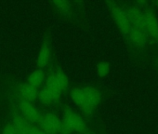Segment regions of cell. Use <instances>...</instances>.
Instances as JSON below:
<instances>
[{"label": "cell", "mask_w": 158, "mask_h": 134, "mask_svg": "<svg viewBox=\"0 0 158 134\" xmlns=\"http://www.w3.org/2000/svg\"><path fill=\"white\" fill-rule=\"evenodd\" d=\"M61 124H62L63 132L73 131V132L85 133L88 130V125L85 122V120L78 114L71 110H67L64 113L63 117L61 119Z\"/></svg>", "instance_id": "6da1fadb"}, {"label": "cell", "mask_w": 158, "mask_h": 134, "mask_svg": "<svg viewBox=\"0 0 158 134\" xmlns=\"http://www.w3.org/2000/svg\"><path fill=\"white\" fill-rule=\"evenodd\" d=\"M39 126V128L47 134H59L63 132L61 119L52 113L42 115Z\"/></svg>", "instance_id": "7a4b0ae2"}, {"label": "cell", "mask_w": 158, "mask_h": 134, "mask_svg": "<svg viewBox=\"0 0 158 134\" xmlns=\"http://www.w3.org/2000/svg\"><path fill=\"white\" fill-rule=\"evenodd\" d=\"M19 108L21 111V115L23 116L27 121H29L31 124H39L42 115L32 103L21 101Z\"/></svg>", "instance_id": "3957f363"}, {"label": "cell", "mask_w": 158, "mask_h": 134, "mask_svg": "<svg viewBox=\"0 0 158 134\" xmlns=\"http://www.w3.org/2000/svg\"><path fill=\"white\" fill-rule=\"evenodd\" d=\"M126 14H127V19L133 28L139 30L140 32L147 35L145 17H144V14L139 9H137L135 7H130L126 10Z\"/></svg>", "instance_id": "277c9868"}, {"label": "cell", "mask_w": 158, "mask_h": 134, "mask_svg": "<svg viewBox=\"0 0 158 134\" xmlns=\"http://www.w3.org/2000/svg\"><path fill=\"white\" fill-rule=\"evenodd\" d=\"M111 10V13L112 16L115 22V23L117 24L118 28L124 33V34H128V32L131 29V24L127 19V16L126 14V11L123 10L120 7L114 5L112 7H110Z\"/></svg>", "instance_id": "5b68a950"}, {"label": "cell", "mask_w": 158, "mask_h": 134, "mask_svg": "<svg viewBox=\"0 0 158 134\" xmlns=\"http://www.w3.org/2000/svg\"><path fill=\"white\" fill-rule=\"evenodd\" d=\"M71 99L79 109L86 114H90L93 111V108L89 103L82 88H73L71 90Z\"/></svg>", "instance_id": "8992f818"}, {"label": "cell", "mask_w": 158, "mask_h": 134, "mask_svg": "<svg viewBox=\"0 0 158 134\" xmlns=\"http://www.w3.org/2000/svg\"><path fill=\"white\" fill-rule=\"evenodd\" d=\"M146 32L153 40H158V21L152 11H146L144 14Z\"/></svg>", "instance_id": "52a82bcc"}, {"label": "cell", "mask_w": 158, "mask_h": 134, "mask_svg": "<svg viewBox=\"0 0 158 134\" xmlns=\"http://www.w3.org/2000/svg\"><path fill=\"white\" fill-rule=\"evenodd\" d=\"M19 93L23 98V101L33 103L38 97V90L29 85L27 82L23 83L19 86Z\"/></svg>", "instance_id": "ba28073f"}, {"label": "cell", "mask_w": 158, "mask_h": 134, "mask_svg": "<svg viewBox=\"0 0 158 134\" xmlns=\"http://www.w3.org/2000/svg\"><path fill=\"white\" fill-rule=\"evenodd\" d=\"M82 90H83L89 103L90 104V106L93 109L96 108L102 101V94H101L100 90L91 86L84 87V88H82Z\"/></svg>", "instance_id": "9c48e42d"}, {"label": "cell", "mask_w": 158, "mask_h": 134, "mask_svg": "<svg viewBox=\"0 0 158 134\" xmlns=\"http://www.w3.org/2000/svg\"><path fill=\"white\" fill-rule=\"evenodd\" d=\"M60 94H58L45 87L40 91H38L37 99L44 105H51L55 103L60 99Z\"/></svg>", "instance_id": "30bf717a"}, {"label": "cell", "mask_w": 158, "mask_h": 134, "mask_svg": "<svg viewBox=\"0 0 158 134\" xmlns=\"http://www.w3.org/2000/svg\"><path fill=\"white\" fill-rule=\"evenodd\" d=\"M12 124L15 127L18 134H30L33 128L32 124L21 115H15L13 116Z\"/></svg>", "instance_id": "8fae6325"}, {"label": "cell", "mask_w": 158, "mask_h": 134, "mask_svg": "<svg viewBox=\"0 0 158 134\" xmlns=\"http://www.w3.org/2000/svg\"><path fill=\"white\" fill-rule=\"evenodd\" d=\"M50 56H51V53H50L49 47L48 45H44L41 48L37 60H36V64L39 67V69H43L48 65L50 61Z\"/></svg>", "instance_id": "7c38bea8"}, {"label": "cell", "mask_w": 158, "mask_h": 134, "mask_svg": "<svg viewBox=\"0 0 158 134\" xmlns=\"http://www.w3.org/2000/svg\"><path fill=\"white\" fill-rule=\"evenodd\" d=\"M131 42L138 48H143L146 44V35L139 30H137L131 27L130 31L127 34Z\"/></svg>", "instance_id": "4fadbf2b"}, {"label": "cell", "mask_w": 158, "mask_h": 134, "mask_svg": "<svg viewBox=\"0 0 158 134\" xmlns=\"http://www.w3.org/2000/svg\"><path fill=\"white\" fill-rule=\"evenodd\" d=\"M45 80V74L43 72L42 69H36L35 71H33L28 78H27V83L31 86H33L35 89H38L41 87V85L43 84Z\"/></svg>", "instance_id": "5bb4252c"}, {"label": "cell", "mask_w": 158, "mask_h": 134, "mask_svg": "<svg viewBox=\"0 0 158 134\" xmlns=\"http://www.w3.org/2000/svg\"><path fill=\"white\" fill-rule=\"evenodd\" d=\"M54 75H55L56 80H57V82H58V85H59V87H60L61 92H62V91H65V90H67L68 86H69L68 77H67L66 75H65L62 71H60V70L55 72Z\"/></svg>", "instance_id": "9a60e30c"}, {"label": "cell", "mask_w": 158, "mask_h": 134, "mask_svg": "<svg viewBox=\"0 0 158 134\" xmlns=\"http://www.w3.org/2000/svg\"><path fill=\"white\" fill-rule=\"evenodd\" d=\"M53 5L56 7L57 10L61 11L62 13L70 14L72 10V4L69 1H65V0H58V1H53Z\"/></svg>", "instance_id": "2e32d148"}, {"label": "cell", "mask_w": 158, "mask_h": 134, "mask_svg": "<svg viewBox=\"0 0 158 134\" xmlns=\"http://www.w3.org/2000/svg\"><path fill=\"white\" fill-rule=\"evenodd\" d=\"M109 72H110V65L108 62L105 61L100 62L96 67V73L101 77H106L109 74Z\"/></svg>", "instance_id": "e0dca14e"}, {"label": "cell", "mask_w": 158, "mask_h": 134, "mask_svg": "<svg viewBox=\"0 0 158 134\" xmlns=\"http://www.w3.org/2000/svg\"><path fill=\"white\" fill-rule=\"evenodd\" d=\"M2 134H18V133H17L16 128L13 126V124L12 123H9V124H7L4 127Z\"/></svg>", "instance_id": "ac0fdd59"}, {"label": "cell", "mask_w": 158, "mask_h": 134, "mask_svg": "<svg viewBox=\"0 0 158 134\" xmlns=\"http://www.w3.org/2000/svg\"><path fill=\"white\" fill-rule=\"evenodd\" d=\"M30 134H47V133L44 132L40 128H37V127H34V126H33Z\"/></svg>", "instance_id": "d6986e66"}, {"label": "cell", "mask_w": 158, "mask_h": 134, "mask_svg": "<svg viewBox=\"0 0 158 134\" xmlns=\"http://www.w3.org/2000/svg\"><path fill=\"white\" fill-rule=\"evenodd\" d=\"M157 4H158V2H157Z\"/></svg>", "instance_id": "ffe728a7"}]
</instances>
